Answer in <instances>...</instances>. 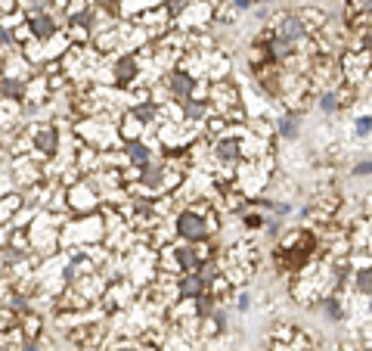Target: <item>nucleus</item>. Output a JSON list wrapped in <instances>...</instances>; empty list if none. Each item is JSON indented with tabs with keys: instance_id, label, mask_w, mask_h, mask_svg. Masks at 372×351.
Segmentation results:
<instances>
[{
	"instance_id": "f257e3e1",
	"label": "nucleus",
	"mask_w": 372,
	"mask_h": 351,
	"mask_svg": "<svg viewBox=\"0 0 372 351\" xmlns=\"http://www.w3.org/2000/svg\"><path fill=\"white\" fill-rule=\"evenodd\" d=\"M28 134H31V143H34V150H31V156H34V159L50 162V159L59 152V128H56V125L41 121V125H31Z\"/></svg>"
},
{
	"instance_id": "f03ea898",
	"label": "nucleus",
	"mask_w": 372,
	"mask_h": 351,
	"mask_svg": "<svg viewBox=\"0 0 372 351\" xmlns=\"http://www.w3.org/2000/svg\"><path fill=\"white\" fill-rule=\"evenodd\" d=\"M68 190V208L72 212H81V214H93L99 208V190L93 187V181H78V183H72V187H65Z\"/></svg>"
},
{
	"instance_id": "7ed1b4c3",
	"label": "nucleus",
	"mask_w": 372,
	"mask_h": 351,
	"mask_svg": "<svg viewBox=\"0 0 372 351\" xmlns=\"http://www.w3.org/2000/svg\"><path fill=\"white\" fill-rule=\"evenodd\" d=\"M149 128L143 125L140 119H136L134 109H124L121 119H118V137H121V143H134V140H143V134H146Z\"/></svg>"
},
{
	"instance_id": "20e7f679",
	"label": "nucleus",
	"mask_w": 372,
	"mask_h": 351,
	"mask_svg": "<svg viewBox=\"0 0 372 351\" xmlns=\"http://www.w3.org/2000/svg\"><path fill=\"white\" fill-rule=\"evenodd\" d=\"M298 121H301V115L285 109V115H279V121H276V134L285 140H298L301 137V125H298Z\"/></svg>"
},
{
	"instance_id": "39448f33",
	"label": "nucleus",
	"mask_w": 372,
	"mask_h": 351,
	"mask_svg": "<svg viewBox=\"0 0 372 351\" xmlns=\"http://www.w3.org/2000/svg\"><path fill=\"white\" fill-rule=\"evenodd\" d=\"M316 106H320L322 115H335L341 109V100H338V90L329 88V90H320L316 94Z\"/></svg>"
},
{
	"instance_id": "423d86ee",
	"label": "nucleus",
	"mask_w": 372,
	"mask_h": 351,
	"mask_svg": "<svg viewBox=\"0 0 372 351\" xmlns=\"http://www.w3.org/2000/svg\"><path fill=\"white\" fill-rule=\"evenodd\" d=\"M351 283H353V292L363 295V299H369V295H372V268H360V270H353Z\"/></svg>"
},
{
	"instance_id": "0eeeda50",
	"label": "nucleus",
	"mask_w": 372,
	"mask_h": 351,
	"mask_svg": "<svg viewBox=\"0 0 372 351\" xmlns=\"http://www.w3.org/2000/svg\"><path fill=\"white\" fill-rule=\"evenodd\" d=\"M353 134H357L360 140L372 137V115H357V119H353Z\"/></svg>"
},
{
	"instance_id": "6e6552de",
	"label": "nucleus",
	"mask_w": 372,
	"mask_h": 351,
	"mask_svg": "<svg viewBox=\"0 0 372 351\" xmlns=\"http://www.w3.org/2000/svg\"><path fill=\"white\" fill-rule=\"evenodd\" d=\"M353 177H372V159H363V162H357L351 168Z\"/></svg>"
},
{
	"instance_id": "1a4fd4ad",
	"label": "nucleus",
	"mask_w": 372,
	"mask_h": 351,
	"mask_svg": "<svg viewBox=\"0 0 372 351\" xmlns=\"http://www.w3.org/2000/svg\"><path fill=\"white\" fill-rule=\"evenodd\" d=\"M236 308H239V311H248V308H251V295L239 292V295H236Z\"/></svg>"
},
{
	"instance_id": "9d476101",
	"label": "nucleus",
	"mask_w": 372,
	"mask_h": 351,
	"mask_svg": "<svg viewBox=\"0 0 372 351\" xmlns=\"http://www.w3.org/2000/svg\"><path fill=\"white\" fill-rule=\"evenodd\" d=\"M112 351H143V345L140 342H127V345H118V348H112Z\"/></svg>"
},
{
	"instance_id": "9b49d317",
	"label": "nucleus",
	"mask_w": 372,
	"mask_h": 351,
	"mask_svg": "<svg viewBox=\"0 0 372 351\" xmlns=\"http://www.w3.org/2000/svg\"><path fill=\"white\" fill-rule=\"evenodd\" d=\"M22 351H37V345L34 342H25V348Z\"/></svg>"
}]
</instances>
